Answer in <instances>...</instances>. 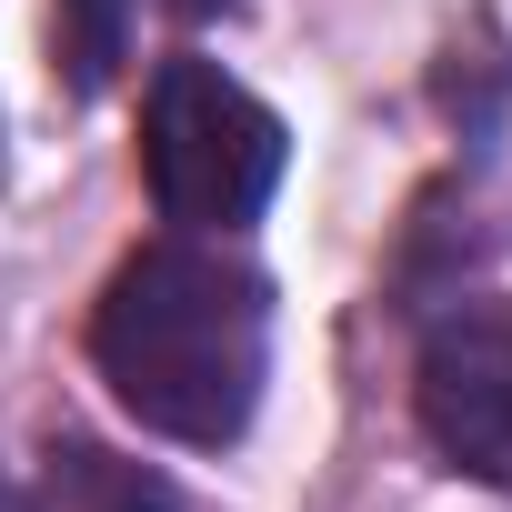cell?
Listing matches in <instances>:
<instances>
[{
  "instance_id": "6da1fadb",
  "label": "cell",
  "mask_w": 512,
  "mask_h": 512,
  "mask_svg": "<svg viewBox=\"0 0 512 512\" xmlns=\"http://www.w3.org/2000/svg\"><path fill=\"white\" fill-rule=\"evenodd\" d=\"M91 362L141 432L221 452V442H241L262 372H272V292L211 231L151 241L111 272V292L91 312Z\"/></svg>"
},
{
  "instance_id": "7a4b0ae2",
  "label": "cell",
  "mask_w": 512,
  "mask_h": 512,
  "mask_svg": "<svg viewBox=\"0 0 512 512\" xmlns=\"http://www.w3.org/2000/svg\"><path fill=\"white\" fill-rule=\"evenodd\" d=\"M141 171L181 231H241L282 191V121L211 61H161L141 111Z\"/></svg>"
},
{
  "instance_id": "3957f363",
  "label": "cell",
  "mask_w": 512,
  "mask_h": 512,
  "mask_svg": "<svg viewBox=\"0 0 512 512\" xmlns=\"http://www.w3.org/2000/svg\"><path fill=\"white\" fill-rule=\"evenodd\" d=\"M412 402H422V432L452 472L512 482V302H452L422 332Z\"/></svg>"
},
{
  "instance_id": "277c9868",
  "label": "cell",
  "mask_w": 512,
  "mask_h": 512,
  "mask_svg": "<svg viewBox=\"0 0 512 512\" xmlns=\"http://www.w3.org/2000/svg\"><path fill=\"white\" fill-rule=\"evenodd\" d=\"M31 512H181V492L151 462H121L111 442H51Z\"/></svg>"
},
{
  "instance_id": "5b68a950",
  "label": "cell",
  "mask_w": 512,
  "mask_h": 512,
  "mask_svg": "<svg viewBox=\"0 0 512 512\" xmlns=\"http://www.w3.org/2000/svg\"><path fill=\"white\" fill-rule=\"evenodd\" d=\"M51 31H61V71L71 91H101L131 51V0H51Z\"/></svg>"
},
{
  "instance_id": "8992f818",
  "label": "cell",
  "mask_w": 512,
  "mask_h": 512,
  "mask_svg": "<svg viewBox=\"0 0 512 512\" xmlns=\"http://www.w3.org/2000/svg\"><path fill=\"white\" fill-rule=\"evenodd\" d=\"M191 11H211V0H191Z\"/></svg>"
}]
</instances>
